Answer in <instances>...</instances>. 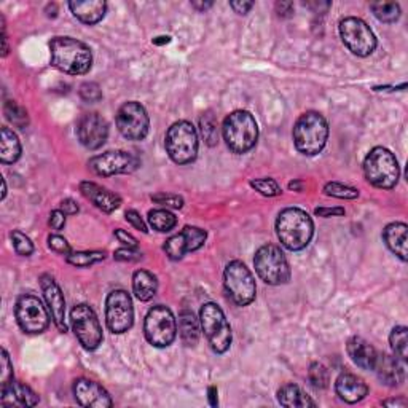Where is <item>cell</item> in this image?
Returning a JSON list of instances; mask_svg holds the SVG:
<instances>
[{
	"instance_id": "6da1fadb",
	"label": "cell",
	"mask_w": 408,
	"mask_h": 408,
	"mask_svg": "<svg viewBox=\"0 0 408 408\" xmlns=\"http://www.w3.org/2000/svg\"><path fill=\"white\" fill-rule=\"evenodd\" d=\"M53 67L69 75H83L92 66V53L86 43L72 37H54L50 43Z\"/></svg>"
},
{
	"instance_id": "7a4b0ae2",
	"label": "cell",
	"mask_w": 408,
	"mask_h": 408,
	"mask_svg": "<svg viewBox=\"0 0 408 408\" xmlns=\"http://www.w3.org/2000/svg\"><path fill=\"white\" fill-rule=\"evenodd\" d=\"M276 235L289 250H302L311 243L314 235L313 219L298 208H287L276 219Z\"/></svg>"
},
{
	"instance_id": "3957f363",
	"label": "cell",
	"mask_w": 408,
	"mask_h": 408,
	"mask_svg": "<svg viewBox=\"0 0 408 408\" xmlns=\"http://www.w3.org/2000/svg\"><path fill=\"white\" fill-rule=\"evenodd\" d=\"M329 124L319 112H307L293 124V144L302 155L314 156L327 144Z\"/></svg>"
},
{
	"instance_id": "277c9868",
	"label": "cell",
	"mask_w": 408,
	"mask_h": 408,
	"mask_svg": "<svg viewBox=\"0 0 408 408\" xmlns=\"http://www.w3.org/2000/svg\"><path fill=\"white\" fill-rule=\"evenodd\" d=\"M222 136L233 154H247L259 139V127L254 115L247 111H235L222 124Z\"/></svg>"
},
{
	"instance_id": "5b68a950",
	"label": "cell",
	"mask_w": 408,
	"mask_h": 408,
	"mask_svg": "<svg viewBox=\"0 0 408 408\" xmlns=\"http://www.w3.org/2000/svg\"><path fill=\"white\" fill-rule=\"evenodd\" d=\"M364 174L377 188H394L400 177V168L393 152L384 147H373L364 160Z\"/></svg>"
},
{
	"instance_id": "8992f818",
	"label": "cell",
	"mask_w": 408,
	"mask_h": 408,
	"mask_svg": "<svg viewBox=\"0 0 408 408\" xmlns=\"http://www.w3.org/2000/svg\"><path fill=\"white\" fill-rule=\"evenodd\" d=\"M166 152L170 158L177 165H188L198 155V133L190 122H176L168 129L165 138Z\"/></svg>"
},
{
	"instance_id": "52a82bcc",
	"label": "cell",
	"mask_w": 408,
	"mask_h": 408,
	"mask_svg": "<svg viewBox=\"0 0 408 408\" xmlns=\"http://www.w3.org/2000/svg\"><path fill=\"white\" fill-rule=\"evenodd\" d=\"M201 329H203L209 346L217 354H224L231 345V327L219 304L206 303L199 311Z\"/></svg>"
},
{
	"instance_id": "ba28073f",
	"label": "cell",
	"mask_w": 408,
	"mask_h": 408,
	"mask_svg": "<svg viewBox=\"0 0 408 408\" xmlns=\"http://www.w3.org/2000/svg\"><path fill=\"white\" fill-rule=\"evenodd\" d=\"M255 271L265 284L281 286L291 279V268L284 252L275 244H265L255 252Z\"/></svg>"
},
{
	"instance_id": "9c48e42d",
	"label": "cell",
	"mask_w": 408,
	"mask_h": 408,
	"mask_svg": "<svg viewBox=\"0 0 408 408\" xmlns=\"http://www.w3.org/2000/svg\"><path fill=\"white\" fill-rule=\"evenodd\" d=\"M144 334L147 341L155 348H168L177 335V320L165 304L150 308L144 320Z\"/></svg>"
},
{
	"instance_id": "30bf717a",
	"label": "cell",
	"mask_w": 408,
	"mask_h": 408,
	"mask_svg": "<svg viewBox=\"0 0 408 408\" xmlns=\"http://www.w3.org/2000/svg\"><path fill=\"white\" fill-rule=\"evenodd\" d=\"M224 286L228 297L235 302L238 307H247L254 302L257 286L250 270L239 260H233L227 265L224 271Z\"/></svg>"
},
{
	"instance_id": "8fae6325",
	"label": "cell",
	"mask_w": 408,
	"mask_h": 408,
	"mask_svg": "<svg viewBox=\"0 0 408 408\" xmlns=\"http://www.w3.org/2000/svg\"><path fill=\"white\" fill-rule=\"evenodd\" d=\"M340 37L345 47L356 56H370L377 48L378 42L373 31L366 21L356 16H348L340 21Z\"/></svg>"
},
{
	"instance_id": "7c38bea8",
	"label": "cell",
	"mask_w": 408,
	"mask_h": 408,
	"mask_svg": "<svg viewBox=\"0 0 408 408\" xmlns=\"http://www.w3.org/2000/svg\"><path fill=\"white\" fill-rule=\"evenodd\" d=\"M16 323L26 334H43L50 325V311L43 307L40 298L24 293L15 307Z\"/></svg>"
},
{
	"instance_id": "4fadbf2b",
	"label": "cell",
	"mask_w": 408,
	"mask_h": 408,
	"mask_svg": "<svg viewBox=\"0 0 408 408\" xmlns=\"http://www.w3.org/2000/svg\"><path fill=\"white\" fill-rule=\"evenodd\" d=\"M70 323H72L74 334L80 345L88 351H95L102 343V327L97 319L95 309L90 304L80 303L70 311Z\"/></svg>"
},
{
	"instance_id": "5bb4252c",
	"label": "cell",
	"mask_w": 408,
	"mask_h": 408,
	"mask_svg": "<svg viewBox=\"0 0 408 408\" xmlns=\"http://www.w3.org/2000/svg\"><path fill=\"white\" fill-rule=\"evenodd\" d=\"M106 323L108 330L122 335L133 327L134 308L131 295L127 291H112L106 300Z\"/></svg>"
},
{
	"instance_id": "9a60e30c",
	"label": "cell",
	"mask_w": 408,
	"mask_h": 408,
	"mask_svg": "<svg viewBox=\"0 0 408 408\" xmlns=\"http://www.w3.org/2000/svg\"><path fill=\"white\" fill-rule=\"evenodd\" d=\"M117 128L128 140L145 139L150 128V118L145 107L136 101L124 102L117 112Z\"/></svg>"
},
{
	"instance_id": "2e32d148",
	"label": "cell",
	"mask_w": 408,
	"mask_h": 408,
	"mask_svg": "<svg viewBox=\"0 0 408 408\" xmlns=\"http://www.w3.org/2000/svg\"><path fill=\"white\" fill-rule=\"evenodd\" d=\"M139 158L124 150H108L88 161L90 170L101 177H111L117 174H129L139 168Z\"/></svg>"
},
{
	"instance_id": "e0dca14e",
	"label": "cell",
	"mask_w": 408,
	"mask_h": 408,
	"mask_svg": "<svg viewBox=\"0 0 408 408\" xmlns=\"http://www.w3.org/2000/svg\"><path fill=\"white\" fill-rule=\"evenodd\" d=\"M77 138L88 150H97L108 138V124L99 113H85L77 123Z\"/></svg>"
},
{
	"instance_id": "ac0fdd59",
	"label": "cell",
	"mask_w": 408,
	"mask_h": 408,
	"mask_svg": "<svg viewBox=\"0 0 408 408\" xmlns=\"http://www.w3.org/2000/svg\"><path fill=\"white\" fill-rule=\"evenodd\" d=\"M40 286L54 325H56L59 332H67L66 300H64V293L61 291V287L58 286V282L54 281L50 275H42Z\"/></svg>"
},
{
	"instance_id": "d6986e66",
	"label": "cell",
	"mask_w": 408,
	"mask_h": 408,
	"mask_svg": "<svg viewBox=\"0 0 408 408\" xmlns=\"http://www.w3.org/2000/svg\"><path fill=\"white\" fill-rule=\"evenodd\" d=\"M74 395L81 407L86 408H111L112 397L101 384L88 378H79L74 383Z\"/></svg>"
},
{
	"instance_id": "ffe728a7",
	"label": "cell",
	"mask_w": 408,
	"mask_h": 408,
	"mask_svg": "<svg viewBox=\"0 0 408 408\" xmlns=\"http://www.w3.org/2000/svg\"><path fill=\"white\" fill-rule=\"evenodd\" d=\"M336 395L346 404H357L368 394V386L354 373H341L335 382Z\"/></svg>"
},
{
	"instance_id": "44dd1931",
	"label": "cell",
	"mask_w": 408,
	"mask_h": 408,
	"mask_svg": "<svg viewBox=\"0 0 408 408\" xmlns=\"http://www.w3.org/2000/svg\"><path fill=\"white\" fill-rule=\"evenodd\" d=\"M80 192L86 199H90L97 209L104 211L107 214L117 211L120 206H122V198H120L117 193H113L111 190L101 187V185H97L95 182H81Z\"/></svg>"
},
{
	"instance_id": "7402d4cb",
	"label": "cell",
	"mask_w": 408,
	"mask_h": 408,
	"mask_svg": "<svg viewBox=\"0 0 408 408\" xmlns=\"http://www.w3.org/2000/svg\"><path fill=\"white\" fill-rule=\"evenodd\" d=\"M0 399L7 407H35L39 404V395L29 386L19 382H10L0 389Z\"/></svg>"
},
{
	"instance_id": "603a6c76",
	"label": "cell",
	"mask_w": 408,
	"mask_h": 408,
	"mask_svg": "<svg viewBox=\"0 0 408 408\" xmlns=\"http://www.w3.org/2000/svg\"><path fill=\"white\" fill-rule=\"evenodd\" d=\"M373 370L377 372L378 378L382 380L386 386H391V388L402 384L405 380L404 362L394 356L378 354L377 364H375Z\"/></svg>"
},
{
	"instance_id": "cb8c5ba5",
	"label": "cell",
	"mask_w": 408,
	"mask_h": 408,
	"mask_svg": "<svg viewBox=\"0 0 408 408\" xmlns=\"http://www.w3.org/2000/svg\"><path fill=\"white\" fill-rule=\"evenodd\" d=\"M346 351L348 356L351 357V361L354 362L357 367H361L364 370L375 368L378 352L367 340H364L362 336H352V338L348 340Z\"/></svg>"
},
{
	"instance_id": "d4e9b609",
	"label": "cell",
	"mask_w": 408,
	"mask_h": 408,
	"mask_svg": "<svg viewBox=\"0 0 408 408\" xmlns=\"http://www.w3.org/2000/svg\"><path fill=\"white\" fill-rule=\"evenodd\" d=\"M69 8L79 21L91 26L104 18L107 3L104 0H85V2H70Z\"/></svg>"
},
{
	"instance_id": "484cf974",
	"label": "cell",
	"mask_w": 408,
	"mask_h": 408,
	"mask_svg": "<svg viewBox=\"0 0 408 408\" xmlns=\"http://www.w3.org/2000/svg\"><path fill=\"white\" fill-rule=\"evenodd\" d=\"M407 231L408 227L404 222H394V224H389L383 230V239L386 246L402 262H407Z\"/></svg>"
},
{
	"instance_id": "4316f807",
	"label": "cell",
	"mask_w": 408,
	"mask_h": 408,
	"mask_svg": "<svg viewBox=\"0 0 408 408\" xmlns=\"http://www.w3.org/2000/svg\"><path fill=\"white\" fill-rule=\"evenodd\" d=\"M158 291V281L156 276L147 270H138L133 275V292L138 300L149 302L156 295Z\"/></svg>"
},
{
	"instance_id": "83f0119b",
	"label": "cell",
	"mask_w": 408,
	"mask_h": 408,
	"mask_svg": "<svg viewBox=\"0 0 408 408\" xmlns=\"http://www.w3.org/2000/svg\"><path fill=\"white\" fill-rule=\"evenodd\" d=\"M277 402L286 408H308L316 407L311 397L307 395L297 384H284L277 391Z\"/></svg>"
},
{
	"instance_id": "f1b7e54d",
	"label": "cell",
	"mask_w": 408,
	"mask_h": 408,
	"mask_svg": "<svg viewBox=\"0 0 408 408\" xmlns=\"http://www.w3.org/2000/svg\"><path fill=\"white\" fill-rule=\"evenodd\" d=\"M2 138H0V161L3 165H13L21 156V142L12 129L7 127L2 128Z\"/></svg>"
},
{
	"instance_id": "f546056e",
	"label": "cell",
	"mask_w": 408,
	"mask_h": 408,
	"mask_svg": "<svg viewBox=\"0 0 408 408\" xmlns=\"http://www.w3.org/2000/svg\"><path fill=\"white\" fill-rule=\"evenodd\" d=\"M179 332H181V338L187 346H195L198 343L199 325L190 309H182L179 314Z\"/></svg>"
},
{
	"instance_id": "4dcf8cb0",
	"label": "cell",
	"mask_w": 408,
	"mask_h": 408,
	"mask_svg": "<svg viewBox=\"0 0 408 408\" xmlns=\"http://www.w3.org/2000/svg\"><path fill=\"white\" fill-rule=\"evenodd\" d=\"M149 224L154 230L166 233L177 225V219L170 209H154L149 212Z\"/></svg>"
},
{
	"instance_id": "1f68e13d",
	"label": "cell",
	"mask_w": 408,
	"mask_h": 408,
	"mask_svg": "<svg viewBox=\"0 0 408 408\" xmlns=\"http://www.w3.org/2000/svg\"><path fill=\"white\" fill-rule=\"evenodd\" d=\"M370 10H372L375 18L382 23H395L400 18V5L395 2H373L370 3Z\"/></svg>"
},
{
	"instance_id": "d6a6232c",
	"label": "cell",
	"mask_w": 408,
	"mask_h": 408,
	"mask_svg": "<svg viewBox=\"0 0 408 408\" xmlns=\"http://www.w3.org/2000/svg\"><path fill=\"white\" fill-rule=\"evenodd\" d=\"M106 259L104 250H81V252H70L66 255L67 263L77 266V268H88L97 262Z\"/></svg>"
},
{
	"instance_id": "836d02e7",
	"label": "cell",
	"mask_w": 408,
	"mask_h": 408,
	"mask_svg": "<svg viewBox=\"0 0 408 408\" xmlns=\"http://www.w3.org/2000/svg\"><path fill=\"white\" fill-rule=\"evenodd\" d=\"M407 327L405 325H397L393 329L389 335V343L393 348L394 354L397 359H400L402 362L407 361L408 357V340H407Z\"/></svg>"
},
{
	"instance_id": "e575fe53",
	"label": "cell",
	"mask_w": 408,
	"mask_h": 408,
	"mask_svg": "<svg viewBox=\"0 0 408 408\" xmlns=\"http://www.w3.org/2000/svg\"><path fill=\"white\" fill-rule=\"evenodd\" d=\"M199 128L201 134H203L204 142L209 147H214L219 142V124H217V120L212 112L203 113V117L199 118Z\"/></svg>"
},
{
	"instance_id": "d590c367",
	"label": "cell",
	"mask_w": 408,
	"mask_h": 408,
	"mask_svg": "<svg viewBox=\"0 0 408 408\" xmlns=\"http://www.w3.org/2000/svg\"><path fill=\"white\" fill-rule=\"evenodd\" d=\"M3 112H5V117H7L8 122L16 128L24 129L27 124H29V117H27L26 108L21 107L18 102L7 101L3 106Z\"/></svg>"
},
{
	"instance_id": "8d00e7d4",
	"label": "cell",
	"mask_w": 408,
	"mask_h": 408,
	"mask_svg": "<svg viewBox=\"0 0 408 408\" xmlns=\"http://www.w3.org/2000/svg\"><path fill=\"white\" fill-rule=\"evenodd\" d=\"M165 252L171 260H181L183 255L188 252L187 239H185V235L182 231L168 239L165 243Z\"/></svg>"
},
{
	"instance_id": "74e56055",
	"label": "cell",
	"mask_w": 408,
	"mask_h": 408,
	"mask_svg": "<svg viewBox=\"0 0 408 408\" xmlns=\"http://www.w3.org/2000/svg\"><path fill=\"white\" fill-rule=\"evenodd\" d=\"M324 192L327 197H334L338 199H356L359 198V190L350 185H343L340 182H329L325 183Z\"/></svg>"
},
{
	"instance_id": "f35d334b",
	"label": "cell",
	"mask_w": 408,
	"mask_h": 408,
	"mask_svg": "<svg viewBox=\"0 0 408 408\" xmlns=\"http://www.w3.org/2000/svg\"><path fill=\"white\" fill-rule=\"evenodd\" d=\"M308 380L314 389H325L329 386V370L323 364L313 362L308 370Z\"/></svg>"
},
{
	"instance_id": "ab89813d",
	"label": "cell",
	"mask_w": 408,
	"mask_h": 408,
	"mask_svg": "<svg viewBox=\"0 0 408 408\" xmlns=\"http://www.w3.org/2000/svg\"><path fill=\"white\" fill-rule=\"evenodd\" d=\"M250 187L257 190L260 195H263V197H268V198H273V197H279L282 193V190L275 179H270V177H263V179H254V181H250Z\"/></svg>"
},
{
	"instance_id": "60d3db41",
	"label": "cell",
	"mask_w": 408,
	"mask_h": 408,
	"mask_svg": "<svg viewBox=\"0 0 408 408\" xmlns=\"http://www.w3.org/2000/svg\"><path fill=\"white\" fill-rule=\"evenodd\" d=\"M182 233L185 235V239H187L188 252H193V250H198L199 247H203L206 243V238H208V233H206L203 228H198V227H185Z\"/></svg>"
},
{
	"instance_id": "b9f144b4",
	"label": "cell",
	"mask_w": 408,
	"mask_h": 408,
	"mask_svg": "<svg viewBox=\"0 0 408 408\" xmlns=\"http://www.w3.org/2000/svg\"><path fill=\"white\" fill-rule=\"evenodd\" d=\"M13 241V247L16 250V254L23 255V257H29L34 252V244H32L31 238L26 236L24 233H21L19 230H13L12 235H10Z\"/></svg>"
},
{
	"instance_id": "7bdbcfd3",
	"label": "cell",
	"mask_w": 408,
	"mask_h": 408,
	"mask_svg": "<svg viewBox=\"0 0 408 408\" xmlns=\"http://www.w3.org/2000/svg\"><path fill=\"white\" fill-rule=\"evenodd\" d=\"M80 97L86 102H99L102 99V91L99 85L92 83V81H86L80 86Z\"/></svg>"
},
{
	"instance_id": "ee69618b",
	"label": "cell",
	"mask_w": 408,
	"mask_h": 408,
	"mask_svg": "<svg viewBox=\"0 0 408 408\" xmlns=\"http://www.w3.org/2000/svg\"><path fill=\"white\" fill-rule=\"evenodd\" d=\"M152 201H155L156 204L165 206L166 209H182L183 199L177 195H168V193H160V195H152Z\"/></svg>"
},
{
	"instance_id": "f6af8a7d",
	"label": "cell",
	"mask_w": 408,
	"mask_h": 408,
	"mask_svg": "<svg viewBox=\"0 0 408 408\" xmlns=\"http://www.w3.org/2000/svg\"><path fill=\"white\" fill-rule=\"evenodd\" d=\"M0 366H2V372H0V384L3 386L13 380V364H12V361H10L7 350H2Z\"/></svg>"
},
{
	"instance_id": "bcb514c9",
	"label": "cell",
	"mask_w": 408,
	"mask_h": 408,
	"mask_svg": "<svg viewBox=\"0 0 408 408\" xmlns=\"http://www.w3.org/2000/svg\"><path fill=\"white\" fill-rule=\"evenodd\" d=\"M113 259L118 260V262H139V260H142V252L133 247H122L115 250Z\"/></svg>"
},
{
	"instance_id": "7dc6e473",
	"label": "cell",
	"mask_w": 408,
	"mask_h": 408,
	"mask_svg": "<svg viewBox=\"0 0 408 408\" xmlns=\"http://www.w3.org/2000/svg\"><path fill=\"white\" fill-rule=\"evenodd\" d=\"M48 247H50L51 250H54V252L63 254V255H69L70 252H72V249H70L69 243L59 235H50V236H48Z\"/></svg>"
},
{
	"instance_id": "c3c4849f",
	"label": "cell",
	"mask_w": 408,
	"mask_h": 408,
	"mask_svg": "<svg viewBox=\"0 0 408 408\" xmlns=\"http://www.w3.org/2000/svg\"><path fill=\"white\" fill-rule=\"evenodd\" d=\"M113 235H115V238L118 239L120 243L123 244L124 247H133V249H138V246H139L138 239H136L133 235H129L128 231L122 230V228H117V230L113 231Z\"/></svg>"
},
{
	"instance_id": "681fc988",
	"label": "cell",
	"mask_w": 408,
	"mask_h": 408,
	"mask_svg": "<svg viewBox=\"0 0 408 408\" xmlns=\"http://www.w3.org/2000/svg\"><path fill=\"white\" fill-rule=\"evenodd\" d=\"M127 220L136 228V230H139V231H142V233L149 231V230H147L145 222L142 220V217H140V214H139L138 211H134V209L127 211Z\"/></svg>"
},
{
	"instance_id": "f907efd6",
	"label": "cell",
	"mask_w": 408,
	"mask_h": 408,
	"mask_svg": "<svg viewBox=\"0 0 408 408\" xmlns=\"http://www.w3.org/2000/svg\"><path fill=\"white\" fill-rule=\"evenodd\" d=\"M66 225V214L61 209H54L50 214V227L53 230H63Z\"/></svg>"
},
{
	"instance_id": "816d5d0a",
	"label": "cell",
	"mask_w": 408,
	"mask_h": 408,
	"mask_svg": "<svg viewBox=\"0 0 408 408\" xmlns=\"http://www.w3.org/2000/svg\"><path fill=\"white\" fill-rule=\"evenodd\" d=\"M59 209H61L66 215H75L79 212V204L75 203L74 199H63L61 204H59Z\"/></svg>"
},
{
	"instance_id": "f5cc1de1",
	"label": "cell",
	"mask_w": 408,
	"mask_h": 408,
	"mask_svg": "<svg viewBox=\"0 0 408 408\" xmlns=\"http://www.w3.org/2000/svg\"><path fill=\"white\" fill-rule=\"evenodd\" d=\"M230 7L235 10L238 15H246L249 10L254 7V2H246V0H235V2H230Z\"/></svg>"
},
{
	"instance_id": "db71d44e",
	"label": "cell",
	"mask_w": 408,
	"mask_h": 408,
	"mask_svg": "<svg viewBox=\"0 0 408 408\" xmlns=\"http://www.w3.org/2000/svg\"><path fill=\"white\" fill-rule=\"evenodd\" d=\"M276 12L281 18H289L293 15V3L292 2H277L276 3Z\"/></svg>"
},
{
	"instance_id": "11a10c76",
	"label": "cell",
	"mask_w": 408,
	"mask_h": 408,
	"mask_svg": "<svg viewBox=\"0 0 408 408\" xmlns=\"http://www.w3.org/2000/svg\"><path fill=\"white\" fill-rule=\"evenodd\" d=\"M316 215L319 217H334V215H343L345 214V209L343 208H318Z\"/></svg>"
},
{
	"instance_id": "9f6ffc18",
	"label": "cell",
	"mask_w": 408,
	"mask_h": 408,
	"mask_svg": "<svg viewBox=\"0 0 408 408\" xmlns=\"http://www.w3.org/2000/svg\"><path fill=\"white\" fill-rule=\"evenodd\" d=\"M383 405H386V407H400V408H405L407 407V402L404 399H393V400H384Z\"/></svg>"
},
{
	"instance_id": "6f0895ef",
	"label": "cell",
	"mask_w": 408,
	"mask_h": 408,
	"mask_svg": "<svg viewBox=\"0 0 408 408\" xmlns=\"http://www.w3.org/2000/svg\"><path fill=\"white\" fill-rule=\"evenodd\" d=\"M217 388H214V386H212V388H209V400H211V405L212 407H215L217 405Z\"/></svg>"
},
{
	"instance_id": "680465c9",
	"label": "cell",
	"mask_w": 408,
	"mask_h": 408,
	"mask_svg": "<svg viewBox=\"0 0 408 408\" xmlns=\"http://www.w3.org/2000/svg\"><path fill=\"white\" fill-rule=\"evenodd\" d=\"M192 5L195 8H198V10H206V8L212 7V2H193Z\"/></svg>"
},
{
	"instance_id": "91938a15",
	"label": "cell",
	"mask_w": 408,
	"mask_h": 408,
	"mask_svg": "<svg viewBox=\"0 0 408 408\" xmlns=\"http://www.w3.org/2000/svg\"><path fill=\"white\" fill-rule=\"evenodd\" d=\"M170 42H171L170 37H165V35H163V37H156V39H154L155 45H163V43H170Z\"/></svg>"
},
{
	"instance_id": "94428289",
	"label": "cell",
	"mask_w": 408,
	"mask_h": 408,
	"mask_svg": "<svg viewBox=\"0 0 408 408\" xmlns=\"http://www.w3.org/2000/svg\"><path fill=\"white\" fill-rule=\"evenodd\" d=\"M289 188L293 190V192H302L303 183H302V182H291V183H289Z\"/></svg>"
}]
</instances>
